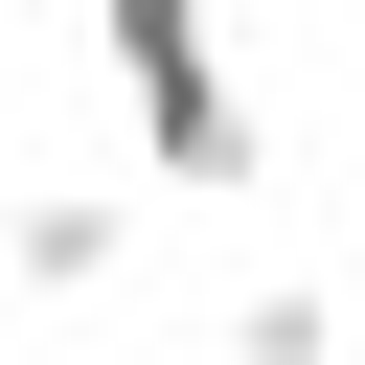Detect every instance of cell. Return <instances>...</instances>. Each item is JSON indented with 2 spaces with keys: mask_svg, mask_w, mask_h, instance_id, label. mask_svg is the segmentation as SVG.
<instances>
[{
  "mask_svg": "<svg viewBox=\"0 0 365 365\" xmlns=\"http://www.w3.org/2000/svg\"><path fill=\"white\" fill-rule=\"evenodd\" d=\"M91 23H114V91H137V182H182V205L274 182V137L228 91V0H91Z\"/></svg>",
  "mask_w": 365,
  "mask_h": 365,
  "instance_id": "obj_1",
  "label": "cell"
},
{
  "mask_svg": "<svg viewBox=\"0 0 365 365\" xmlns=\"http://www.w3.org/2000/svg\"><path fill=\"white\" fill-rule=\"evenodd\" d=\"M114 251H137V205H114V182H46V205H0V274H23V297H114Z\"/></svg>",
  "mask_w": 365,
  "mask_h": 365,
  "instance_id": "obj_2",
  "label": "cell"
},
{
  "mask_svg": "<svg viewBox=\"0 0 365 365\" xmlns=\"http://www.w3.org/2000/svg\"><path fill=\"white\" fill-rule=\"evenodd\" d=\"M319 342H342V297H297V274H274V297H228V365H319Z\"/></svg>",
  "mask_w": 365,
  "mask_h": 365,
  "instance_id": "obj_3",
  "label": "cell"
},
{
  "mask_svg": "<svg viewBox=\"0 0 365 365\" xmlns=\"http://www.w3.org/2000/svg\"><path fill=\"white\" fill-rule=\"evenodd\" d=\"M0 365H23V274H0Z\"/></svg>",
  "mask_w": 365,
  "mask_h": 365,
  "instance_id": "obj_4",
  "label": "cell"
},
{
  "mask_svg": "<svg viewBox=\"0 0 365 365\" xmlns=\"http://www.w3.org/2000/svg\"><path fill=\"white\" fill-rule=\"evenodd\" d=\"M23 365H46V342H23Z\"/></svg>",
  "mask_w": 365,
  "mask_h": 365,
  "instance_id": "obj_5",
  "label": "cell"
}]
</instances>
